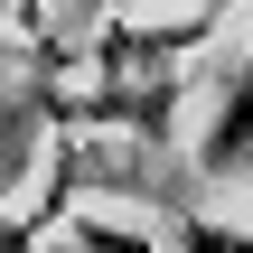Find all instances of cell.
I'll use <instances>...</instances> for the list:
<instances>
[{
    "label": "cell",
    "instance_id": "2",
    "mask_svg": "<svg viewBox=\"0 0 253 253\" xmlns=\"http://www.w3.org/2000/svg\"><path fill=\"white\" fill-rule=\"evenodd\" d=\"M178 253H253V235H225V225H178Z\"/></svg>",
    "mask_w": 253,
    "mask_h": 253
},
{
    "label": "cell",
    "instance_id": "1",
    "mask_svg": "<svg viewBox=\"0 0 253 253\" xmlns=\"http://www.w3.org/2000/svg\"><path fill=\"white\" fill-rule=\"evenodd\" d=\"M244 160H253V56L225 75V103H216L207 141H197V169H207V178H235Z\"/></svg>",
    "mask_w": 253,
    "mask_h": 253
}]
</instances>
